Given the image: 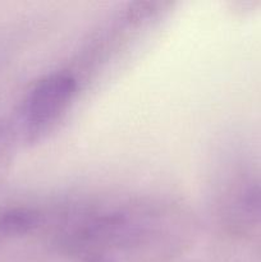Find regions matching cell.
<instances>
[{"instance_id": "3957f363", "label": "cell", "mask_w": 261, "mask_h": 262, "mask_svg": "<svg viewBox=\"0 0 261 262\" xmlns=\"http://www.w3.org/2000/svg\"><path fill=\"white\" fill-rule=\"evenodd\" d=\"M8 143L9 142H8L7 133L0 129V169H2L3 164H4L5 155L8 152Z\"/></svg>"}, {"instance_id": "7a4b0ae2", "label": "cell", "mask_w": 261, "mask_h": 262, "mask_svg": "<svg viewBox=\"0 0 261 262\" xmlns=\"http://www.w3.org/2000/svg\"><path fill=\"white\" fill-rule=\"evenodd\" d=\"M37 224L35 212L25 209H12L0 212V243L25 235Z\"/></svg>"}, {"instance_id": "6da1fadb", "label": "cell", "mask_w": 261, "mask_h": 262, "mask_svg": "<svg viewBox=\"0 0 261 262\" xmlns=\"http://www.w3.org/2000/svg\"><path fill=\"white\" fill-rule=\"evenodd\" d=\"M76 79L66 73L45 77L33 86L22 110L27 138L36 140L50 130L68 110L76 95Z\"/></svg>"}]
</instances>
